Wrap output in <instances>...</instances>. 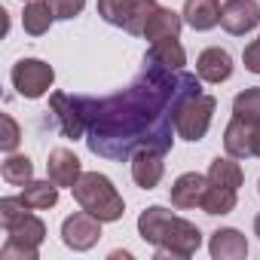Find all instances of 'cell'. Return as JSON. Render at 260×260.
I'll use <instances>...</instances> for the list:
<instances>
[{
    "mask_svg": "<svg viewBox=\"0 0 260 260\" xmlns=\"http://www.w3.org/2000/svg\"><path fill=\"white\" fill-rule=\"evenodd\" d=\"M202 92L199 74L172 71L144 58L141 74L122 92L107 98H86V147L113 162L132 159L141 147L172 150L178 104Z\"/></svg>",
    "mask_w": 260,
    "mask_h": 260,
    "instance_id": "cell-1",
    "label": "cell"
},
{
    "mask_svg": "<svg viewBox=\"0 0 260 260\" xmlns=\"http://www.w3.org/2000/svg\"><path fill=\"white\" fill-rule=\"evenodd\" d=\"M138 236L153 245V254L159 260H187L202 245V230L162 205H150L138 214Z\"/></svg>",
    "mask_w": 260,
    "mask_h": 260,
    "instance_id": "cell-2",
    "label": "cell"
},
{
    "mask_svg": "<svg viewBox=\"0 0 260 260\" xmlns=\"http://www.w3.org/2000/svg\"><path fill=\"white\" fill-rule=\"evenodd\" d=\"M77 205L89 214H95L101 223H113V220H122L125 214V202L119 196V190L113 187V181L101 172H83L80 181L71 187Z\"/></svg>",
    "mask_w": 260,
    "mask_h": 260,
    "instance_id": "cell-3",
    "label": "cell"
},
{
    "mask_svg": "<svg viewBox=\"0 0 260 260\" xmlns=\"http://www.w3.org/2000/svg\"><path fill=\"white\" fill-rule=\"evenodd\" d=\"M214 110H217V101L214 95H205V92H193L187 95L181 104H178V113H175V128H178V138L196 144L208 135L211 128V119H214Z\"/></svg>",
    "mask_w": 260,
    "mask_h": 260,
    "instance_id": "cell-4",
    "label": "cell"
},
{
    "mask_svg": "<svg viewBox=\"0 0 260 260\" xmlns=\"http://www.w3.org/2000/svg\"><path fill=\"white\" fill-rule=\"evenodd\" d=\"M10 80H13V89H16L22 98L37 101V98H43V95L52 89L55 71H52V64H46L43 58H19V61L13 64V71H10Z\"/></svg>",
    "mask_w": 260,
    "mask_h": 260,
    "instance_id": "cell-5",
    "label": "cell"
},
{
    "mask_svg": "<svg viewBox=\"0 0 260 260\" xmlns=\"http://www.w3.org/2000/svg\"><path fill=\"white\" fill-rule=\"evenodd\" d=\"M49 116L64 138H86V95L52 92L49 95Z\"/></svg>",
    "mask_w": 260,
    "mask_h": 260,
    "instance_id": "cell-6",
    "label": "cell"
},
{
    "mask_svg": "<svg viewBox=\"0 0 260 260\" xmlns=\"http://www.w3.org/2000/svg\"><path fill=\"white\" fill-rule=\"evenodd\" d=\"M101 239V220L89 211H74L71 217H64L61 223V242L71 248V251H89L95 248Z\"/></svg>",
    "mask_w": 260,
    "mask_h": 260,
    "instance_id": "cell-7",
    "label": "cell"
},
{
    "mask_svg": "<svg viewBox=\"0 0 260 260\" xmlns=\"http://www.w3.org/2000/svg\"><path fill=\"white\" fill-rule=\"evenodd\" d=\"M220 28L233 37H245L248 31L260 28V4L257 0H223Z\"/></svg>",
    "mask_w": 260,
    "mask_h": 260,
    "instance_id": "cell-8",
    "label": "cell"
},
{
    "mask_svg": "<svg viewBox=\"0 0 260 260\" xmlns=\"http://www.w3.org/2000/svg\"><path fill=\"white\" fill-rule=\"evenodd\" d=\"M162 175H166V150L141 147V150L132 156V181H135L141 190L159 187Z\"/></svg>",
    "mask_w": 260,
    "mask_h": 260,
    "instance_id": "cell-9",
    "label": "cell"
},
{
    "mask_svg": "<svg viewBox=\"0 0 260 260\" xmlns=\"http://www.w3.org/2000/svg\"><path fill=\"white\" fill-rule=\"evenodd\" d=\"M208 190V175H199V172H184L175 178L172 190H169V199L178 211H187V208H196L202 205V196Z\"/></svg>",
    "mask_w": 260,
    "mask_h": 260,
    "instance_id": "cell-10",
    "label": "cell"
},
{
    "mask_svg": "<svg viewBox=\"0 0 260 260\" xmlns=\"http://www.w3.org/2000/svg\"><path fill=\"white\" fill-rule=\"evenodd\" d=\"M196 74L202 83H226L233 77V55L220 46H208L196 58Z\"/></svg>",
    "mask_w": 260,
    "mask_h": 260,
    "instance_id": "cell-11",
    "label": "cell"
},
{
    "mask_svg": "<svg viewBox=\"0 0 260 260\" xmlns=\"http://www.w3.org/2000/svg\"><path fill=\"white\" fill-rule=\"evenodd\" d=\"M83 175V162L77 159L74 150L68 147H55L49 150V159H46V178L55 181L58 187H74Z\"/></svg>",
    "mask_w": 260,
    "mask_h": 260,
    "instance_id": "cell-12",
    "label": "cell"
},
{
    "mask_svg": "<svg viewBox=\"0 0 260 260\" xmlns=\"http://www.w3.org/2000/svg\"><path fill=\"white\" fill-rule=\"evenodd\" d=\"M208 251L214 260H245L248 257V239L236 226H220L211 233Z\"/></svg>",
    "mask_w": 260,
    "mask_h": 260,
    "instance_id": "cell-13",
    "label": "cell"
},
{
    "mask_svg": "<svg viewBox=\"0 0 260 260\" xmlns=\"http://www.w3.org/2000/svg\"><path fill=\"white\" fill-rule=\"evenodd\" d=\"M181 28H184V16L169 10V7H156V13L147 19V28L141 37H147V43H162V40H175L181 37Z\"/></svg>",
    "mask_w": 260,
    "mask_h": 260,
    "instance_id": "cell-14",
    "label": "cell"
},
{
    "mask_svg": "<svg viewBox=\"0 0 260 260\" xmlns=\"http://www.w3.org/2000/svg\"><path fill=\"white\" fill-rule=\"evenodd\" d=\"M4 233H7V239H10V242L28 245V248H40V245H43V239H46V223H43L37 214L25 211V214H19L13 223H7V226H4Z\"/></svg>",
    "mask_w": 260,
    "mask_h": 260,
    "instance_id": "cell-15",
    "label": "cell"
},
{
    "mask_svg": "<svg viewBox=\"0 0 260 260\" xmlns=\"http://www.w3.org/2000/svg\"><path fill=\"white\" fill-rule=\"evenodd\" d=\"M220 0H187L181 16L184 25H190L193 31H211L220 25Z\"/></svg>",
    "mask_w": 260,
    "mask_h": 260,
    "instance_id": "cell-16",
    "label": "cell"
},
{
    "mask_svg": "<svg viewBox=\"0 0 260 260\" xmlns=\"http://www.w3.org/2000/svg\"><path fill=\"white\" fill-rule=\"evenodd\" d=\"M208 184H217V187H230V190H239L245 184V172L242 166L236 162V156H214L211 166H208Z\"/></svg>",
    "mask_w": 260,
    "mask_h": 260,
    "instance_id": "cell-17",
    "label": "cell"
},
{
    "mask_svg": "<svg viewBox=\"0 0 260 260\" xmlns=\"http://www.w3.org/2000/svg\"><path fill=\"white\" fill-rule=\"evenodd\" d=\"M19 196L25 199V205L31 211H46V208H55V202H58V184L49 178L46 181H28Z\"/></svg>",
    "mask_w": 260,
    "mask_h": 260,
    "instance_id": "cell-18",
    "label": "cell"
},
{
    "mask_svg": "<svg viewBox=\"0 0 260 260\" xmlns=\"http://www.w3.org/2000/svg\"><path fill=\"white\" fill-rule=\"evenodd\" d=\"M52 22H55V16H52V10H49L46 0H28V4H25L22 28H25L31 37H43V34H49Z\"/></svg>",
    "mask_w": 260,
    "mask_h": 260,
    "instance_id": "cell-19",
    "label": "cell"
},
{
    "mask_svg": "<svg viewBox=\"0 0 260 260\" xmlns=\"http://www.w3.org/2000/svg\"><path fill=\"white\" fill-rule=\"evenodd\" d=\"M144 58H150V61L162 64V68H172V71H184V64H187V52H184V46H181V40H178V37H175V40L153 43V46L147 49V55H144Z\"/></svg>",
    "mask_w": 260,
    "mask_h": 260,
    "instance_id": "cell-20",
    "label": "cell"
},
{
    "mask_svg": "<svg viewBox=\"0 0 260 260\" xmlns=\"http://www.w3.org/2000/svg\"><path fill=\"white\" fill-rule=\"evenodd\" d=\"M236 193L239 190H230V187H217V184H208V190H205V196H202V211L205 214H211V217H217V214H230L233 208H236Z\"/></svg>",
    "mask_w": 260,
    "mask_h": 260,
    "instance_id": "cell-21",
    "label": "cell"
},
{
    "mask_svg": "<svg viewBox=\"0 0 260 260\" xmlns=\"http://www.w3.org/2000/svg\"><path fill=\"white\" fill-rule=\"evenodd\" d=\"M0 175H4L7 184L25 187L28 181H34V162H31L25 153H7L4 166H0Z\"/></svg>",
    "mask_w": 260,
    "mask_h": 260,
    "instance_id": "cell-22",
    "label": "cell"
},
{
    "mask_svg": "<svg viewBox=\"0 0 260 260\" xmlns=\"http://www.w3.org/2000/svg\"><path fill=\"white\" fill-rule=\"evenodd\" d=\"M135 4L138 0H98V16L113 25V28H128L132 22V13H135Z\"/></svg>",
    "mask_w": 260,
    "mask_h": 260,
    "instance_id": "cell-23",
    "label": "cell"
},
{
    "mask_svg": "<svg viewBox=\"0 0 260 260\" xmlns=\"http://www.w3.org/2000/svg\"><path fill=\"white\" fill-rule=\"evenodd\" d=\"M233 116L245 119H260V86H251L233 98Z\"/></svg>",
    "mask_w": 260,
    "mask_h": 260,
    "instance_id": "cell-24",
    "label": "cell"
},
{
    "mask_svg": "<svg viewBox=\"0 0 260 260\" xmlns=\"http://www.w3.org/2000/svg\"><path fill=\"white\" fill-rule=\"evenodd\" d=\"M0 150L4 153H16V147H19V141H22V128H19V122L13 119V113H0Z\"/></svg>",
    "mask_w": 260,
    "mask_h": 260,
    "instance_id": "cell-25",
    "label": "cell"
},
{
    "mask_svg": "<svg viewBox=\"0 0 260 260\" xmlns=\"http://www.w3.org/2000/svg\"><path fill=\"white\" fill-rule=\"evenodd\" d=\"M25 211H31V208L25 205L22 196H4V199H0V226L13 223V220H16L19 214H25Z\"/></svg>",
    "mask_w": 260,
    "mask_h": 260,
    "instance_id": "cell-26",
    "label": "cell"
},
{
    "mask_svg": "<svg viewBox=\"0 0 260 260\" xmlns=\"http://www.w3.org/2000/svg\"><path fill=\"white\" fill-rule=\"evenodd\" d=\"M46 4H49V10H52V16H55V19L68 22V19H77V16L83 13L86 0H46Z\"/></svg>",
    "mask_w": 260,
    "mask_h": 260,
    "instance_id": "cell-27",
    "label": "cell"
},
{
    "mask_svg": "<svg viewBox=\"0 0 260 260\" xmlns=\"http://www.w3.org/2000/svg\"><path fill=\"white\" fill-rule=\"evenodd\" d=\"M40 257V248H28V245H19V242H4L0 248V260H37Z\"/></svg>",
    "mask_w": 260,
    "mask_h": 260,
    "instance_id": "cell-28",
    "label": "cell"
},
{
    "mask_svg": "<svg viewBox=\"0 0 260 260\" xmlns=\"http://www.w3.org/2000/svg\"><path fill=\"white\" fill-rule=\"evenodd\" d=\"M242 61H245V71H251V74H260V37H257V40H251V43L245 46V52H242Z\"/></svg>",
    "mask_w": 260,
    "mask_h": 260,
    "instance_id": "cell-29",
    "label": "cell"
},
{
    "mask_svg": "<svg viewBox=\"0 0 260 260\" xmlns=\"http://www.w3.org/2000/svg\"><path fill=\"white\" fill-rule=\"evenodd\" d=\"M248 144H251V156L260 159V119H248Z\"/></svg>",
    "mask_w": 260,
    "mask_h": 260,
    "instance_id": "cell-30",
    "label": "cell"
},
{
    "mask_svg": "<svg viewBox=\"0 0 260 260\" xmlns=\"http://www.w3.org/2000/svg\"><path fill=\"white\" fill-rule=\"evenodd\" d=\"M254 236H257V239H260V214H257V217H254Z\"/></svg>",
    "mask_w": 260,
    "mask_h": 260,
    "instance_id": "cell-31",
    "label": "cell"
},
{
    "mask_svg": "<svg viewBox=\"0 0 260 260\" xmlns=\"http://www.w3.org/2000/svg\"><path fill=\"white\" fill-rule=\"evenodd\" d=\"M257 193H260V181H257Z\"/></svg>",
    "mask_w": 260,
    "mask_h": 260,
    "instance_id": "cell-32",
    "label": "cell"
}]
</instances>
